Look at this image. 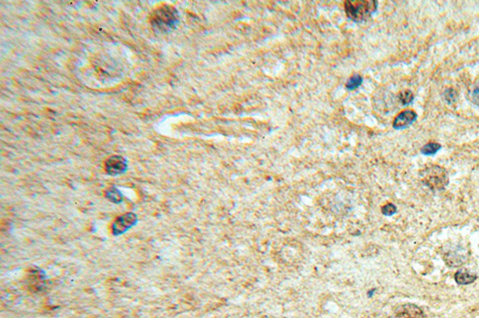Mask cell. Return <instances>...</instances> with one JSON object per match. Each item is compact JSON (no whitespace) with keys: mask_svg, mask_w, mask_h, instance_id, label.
<instances>
[{"mask_svg":"<svg viewBox=\"0 0 479 318\" xmlns=\"http://www.w3.org/2000/svg\"><path fill=\"white\" fill-rule=\"evenodd\" d=\"M150 23L156 32H170L178 25V12L169 5H163L151 14Z\"/></svg>","mask_w":479,"mask_h":318,"instance_id":"6da1fadb","label":"cell"},{"mask_svg":"<svg viewBox=\"0 0 479 318\" xmlns=\"http://www.w3.org/2000/svg\"><path fill=\"white\" fill-rule=\"evenodd\" d=\"M345 9L349 19L354 22H363L376 12L377 2L375 0L346 1Z\"/></svg>","mask_w":479,"mask_h":318,"instance_id":"7a4b0ae2","label":"cell"},{"mask_svg":"<svg viewBox=\"0 0 479 318\" xmlns=\"http://www.w3.org/2000/svg\"><path fill=\"white\" fill-rule=\"evenodd\" d=\"M421 181L434 191L442 190L448 184L449 179L446 170L440 166H429L420 172Z\"/></svg>","mask_w":479,"mask_h":318,"instance_id":"3957f363","label":"cell"},{"mask_svg":"<svg viewBox=\"0 0 479 318\" xmlns=\"http://www.w3.org/2000/svg\"><path fill=\"white\" fill-rule=\"evenodd\" d=\"M138 223V216L134 213H126L115 218L112 224V232L114 236L125 233Z\"/></svg>","mask_w":479,"mask_h":318,"instance_id":"277c9868","label":"cell"},{"mask_svg":"<svg viewBox=\"0 0 479 318\" xmlns=\"http://www.w3.org/2000/svg\"><path fill=\"white\" fill-rule=\"evenodd\" d=\"M127 170V162L121 156H112L105 162V171L111 176H117Z\"/></svg>","mask_w":479,"mask_h":318,"instance_id":"5b68a950","label":"cell"},{"mask_svg":"<svg viewBox=\"0 0 479 318\" xmlns=\"http://www.w3.org/2000/svg\"><path fill=\"white\" fill-rule=\"evenodd\" d=\"M391 318H425L423 311L419 307L406 303L395 309Z\"/></svg>","mask_w":479,"mask_h":318,"instance_id":"8992f818","label":"cell"},{"mask_svg":"<svg viewBox=\"0 0 479 318\" xmlns=\"http://www.w3.org/2000/svg\"><path fill=\"white\" fill-rule=\"evenodd\" d=\"M417 114L414 111H403L398 114L393 121V128L395 129H403L417 120Z\"/></svg>","mask_w":479,"mask_h":318,"instance_id":"52a82bcc","label":"cell"},{"mask_svg":"<svg viewBox=\"0 0 479 318\" xmlns=\"http://www.w3.org/2000/svg\"><path fill=\"white\" fill-rule=\"evenodd\" d=\"M455 280L458 284H472L477 280V274L471 273L467 270L458 271L455 274Z\"/></svg>","mask_w":479,"mask_h":318,"instance_id":"ba28073f","label":"cell"},{"mask_svg":"<svg viewBox=\"0 0 479 318\" xmlns=\"http://www.w3.org/2000/svg\"><path fill=\"white\" fill-rule=\"evenodd\" d=\"M105 197L112 202V203H115V204H119L121 203L123 201V195L119 189H117L115 186H112L110 187L109 189H107L106 193H105Z\"/></svg>","mask_w":479,"mask_h":318,"instance_id":"9c48e42d","label":"cell"},{"mask_svg":"<svg viewBox=\"0 0 479 318\" xmlns=\"http://www.w3.org/2000/svg\"><path fill=\"white\" fill-rule=\"evenodd\" d=\"M44 279V273H42V271H39V270L31 271L30 274H29V278H28L30 284L35 285V286L42 285Z\"/></svg>","mask_w":479,"mask_h":318,"instance_id":"30bf717a","label":"cell"},{"mask_svg":"<svg viewBox=\"0 0 479 318\" xmlns=\"http://www.w3.org/2000/svg\"><path fill=\"white\" fill-rule=\"evenodd\" d=\"M362 80H363V79H362V77L360 75H358V74L353 75L352 77L349 78L348 81L346 82V89L347 90H350V91L357 89L358 86L361 85Z\"/></svg>","mask_w":479,"mask_h":318,"instance_id":"8fae6325","label":"cell"},{"mask_svg":"<svg viewBox=\"0 0 479 318\" xmlns=\"http://www.w3.org/2000/svg\"><path fill=\"white\" fill-rule=\"evenodd\" d=\"M441 148H442V146L439 143L430 142V143L424 145L422 149H421V153L423 155H425V156H433V155L436 154Z\"/></svg>","mask_w":479,"mask_h":318,"instance_id":"7c38bea8","label":"cell"},{"mask_svg":"<svg viewBox=\"0 0 479 318\" xmlns=\"http://www.w3.org/2000/svg\"><path fill=\"white\" fill-rule=\"evenodd\" d=\"M399 99H400V101L403 105H408V104L412 102L413 99H414V95L410 90H404V91L400 93Z\"/></svg>","mask_w":479,"mask_h":318,"instance_id":"4fadbf2b","label":"cell"},{"mask_svg":"<svg viewBox=\"0 0 479 318\" xmlns=\"http://www.w3.org/2000/svg\"><path fill=\"white\" fill-rule=\"evenodd\" d=\"M444 97L445 99L448 103H454L458 99V93L454 88H447L446 91L444 92Z\"/></svg>","mask_w":479,"mask_h":318,"instance_id":"5bb4252c","label":"cell"},{"mask_svg":"<svg viewBox=\"0 0 479 318\" xmlns=\"http://www.w3.org/2000/svg\"><path fill=\"white\" fill-rule=\"evenodd\" d=\"M470 97H471V100L473 102L477 104V105H479V83L473 87V89L471 90Z\"/></svg>","mask_w":479,"mask_h":318,"instance_id":"9a60e30c","label":"cell"},{"mask_svg":"<svg viewBox=\"0 0 479 318\" xmlns=\"http://www.w3.org/2000/svg\"><path fill=\"white\" fill-rule=\"evenodd\" d=\"M396 211H397L396 206H395V205L391 204V203H390V204L385 205V206L382 208V213H383L385 216H392V215H394V214L396 213Z\"/></svg>","mask_w":479,"mask_h":318,"instance_id":"2e32d148","label":"cell"}]
</instances>
